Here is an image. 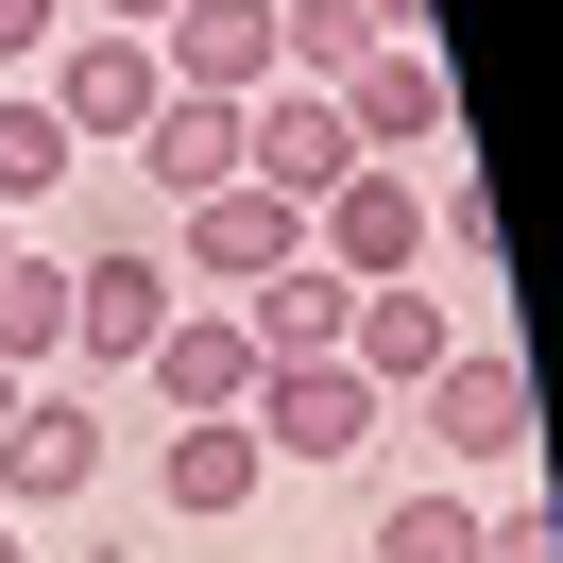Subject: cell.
I'll return each instance as SVG.
<instances>
[{
    "instance_id": "cell-22",
    "label": "cell",
    "mask_w": 563,
    "mask_h": 563,
    "mask_svg": "<svg viewBox=\"0 0 563 563\" xmlns=\"http://www.w3.org/2000/svg\"><path fill=\"white\" fill-rule=\"evenodd\" d=\"M86 18H103V35H154V18H172V0H86Z\"/></svg>"
},
{
    "instance_id": "cell-21",
    "label": "cell",
    "mask_w": 563,
    "mask_h": 563,
    "mask_svg": "<svg viewBox=\"0 0 563 563\" xmlns=\"http://www.w3.org/2000/svg\"><path fill=\"white\" fill-rule=\"evenodd\" d=\"M52 35H69V0H0V69H35Z\"/></svg>"
},
{
    "instance_id": "cell-7",
    "label": "cell",
    "mask_w": 563,
    "mask_h": 563,
    "mask_svg": "<svg viewBox=\"0 0 563 563\" xmlns=\"http://www.w3.org/2000/svg\"><path fill=\"white\" fill-rule=\"evenodd\" d=\"M342 120H358V154H393V172H410V154L461 137V86H444V52H427V35H376V52L342 69Z\"/></svg>"
},
{
    "instance_id": "cell-25",
    "label": "cell",
    "mask_w": 563,
    "mask_h": 563,
    "mask_svg": "<svg viewBox=\"0 0 563 563\" xmlns=\"http://www.w3.org/2000/svg\"><path fill=\"white\" fill-rule=\"evenodd\" d=\"M0 256H18V222H0Z\"/></svg>"
},
{
    "instance_id": "cell-18",
    "label": "cell",
    "mask_w": 563,
    "mask_h": 563,
    "mask_svg": "<svg viewBox=\"0 0 563 563\" xmlns=\"http://www.w3.org/2000/svg\"><path fill=\"white\" fill-rule=\"evenodd\" d=\"M358 563H478V495H461V478H410V495L376 512Z\"/></svg>"
},
{
    "instance_id": "cell-9",
    "label": "cell",
    "mask_w": 563,
    "mask_h": 563,
    "mask_svg": "<svg viewBox=\"0 0 563 563\" xmlns=\"http://www.w3.org/2000/svg\"><path fill=\"white\" fill-rule=\"evenodd\" d=\"M240 172H256V188H290V206H324V188L358 172L342 86H256V103H240Z\"/></svg>"
},
{
    "instance_id": "cell-6",
    "label": "cell",
    "mask_w": 563,
    "mask_h": 563,
    "mask_svg": "<svg viewBox=\"0 0 563 563\" xmlns=\"http://www.w3.org/2000/svg\"><path fill=\"white\" fill-rule=\"evenodd\" d=\"M308 256H324L342 290H393V274H427V188L393 172V154H358V172L308 206Z\"/></svg>"
},
{
    "instance_id": "cell-15",
    "label": "cell",
    "mask_w": 563,
    "mask_h": 563,
    "mask_svg": "<svg viewBox=\"0 0 563 563\" xmlns=\"http://www.w3.org/2000/svg\"><path fill=\"white\" fill-rule=\"evenodd\" d=\"M342 324H358V290L324 274V256H290V274L240 290V342H256V358H342Z\"/></svg>"
},
{
    "instance_id": "cell-23",
    "label": "cell",
    "mask_w": 563,
    "mask_h": 563,
    "mask_svg": "<svg viewBox=\"0 0 563 563\" xmlns=\"http://www.w3.org/2000/svg\"><path fill=\"white\" fill-rule=\"evenodd\" d=\"M18 393H35V376H0V427H18Z\"/></svg>"
},
{
    "instance_id": "cell-13",
    "label": "cell",
    "mask_w": 563,
    "mask_h": 563,
    "mask_svg": "<svg viewBox=\"0 0 563 563\" xmlns=\"http://www.w3.org/2000/svg\"><path fill=\"white\" fill-rule=\"evenodd\" d=\"M137 376H154V410H172V427H206V410H240V393H256V342H240V308H172V342H154Z\"/></svg>"
},
{
    "instance_id": "cell-4",
    "label": "cell",
    "mask_w": 563,
    "mask_h": 563,
    "mask_svg": "<svg viewBox=\"0 0 563 563\" xmlns=\"http://www.w3.org/2000/svg\"><path fill=\"white\" fill-rule=\"evenodd\" d=\"M52 120H69V154H137V120L172 103V69H154V35H103V18H69L52 35Z\"/></svg>"
},
{
    "instance_id": "cell-2",
    "label": "cell",
    "mask_w": 563,
    "mask_h": 563,
    "mask_svg": "<svg viewBox=\"0 0 563 563\" xmlns=\"http://www.w3.org/2000/svg\"><path fill=\"white\" fill-rule=\"evenodd\" d=\"M172 308H188V274H172L154 240L103 222V240L69 256V376H137V358L172 342Z\"/></svg>"
},
{
    "instance_id": "cell-16",
    "label": "cell",
    "mask_w": 563,
    "mask_h": 563,
    "mask_svg": "<svg viewBox=\"0 0 563 563\" xmlns=\"http://www.w3.org/2000/svg\"><path fill=\"white\" fill-rule=\"evenodd\" d=\"M0 376H69V256H0Z\"/></svg>"
},
{
    "instance_id": "cell-12",
    "label": "cell",
    "mask_w": 563,
    "mask_h": 563,
    "mask_svg": "<svg viewBox=\"0 0 563 563\" xmlns=\"http://www.w3.org/2000/svg\"><path fill=\"white\" fill-rule=\"evenodd\" d=\"M256 478H274V461H256V427H240V410H206V427H172V444H154V512H172V529L256 512Z\"/></svg>"
},
{
    "instance_id": "cell-14",
    "label": "cell",
    "mask_w": 563,
    "mask_h": 563,
    "mask_svg": "<svg viewBox=\"0 0 563 563\" xmlns=\"http://www.w3.org/2000/svg\"><path fill=\"white\" fill-rule=\"evenodd\" d=\"M342 358H358V376H376V393H427V376H444V358H461V324H444V290H410V274H393V290H358V324H342Z\"/></svg>"
},
{
    "instance_id": "cell-19",
    "label": "cell",
    "mask_w": 563,
    "mask_h": 563,
    "mask_svg": "<svg viewBox=\"0 0 563 563\" xmlns=\"http://www.w3.org/2000/svg\"><path fill=\"white\" fill-rule=\"evenodd\" d=\"M478 563H563V512H547V461H529L512 495L478 512Z\"/></svg>"
},
{
    "instance_id": "cell-8",
    "label": "cell",
    "mask_w": 563,
    "mask_h": 563,
    "mask_svg": "<svg viewBox=\"0 0 563 563\" xmlns=\"http://www.w3.org/2000/svg\"><path fill=\"white\" fill-rule=\"evenodd\" d=\"M69 495H103V410L69 376H35L18 427H0V512H69Z\"/></svg>"
},
{
    "instance_id": "cell-24",
    "label": "cell",
    "mask_w": 563,
    "mask_h": 563,
    "mask_svg": "<svg viewBox=\"0 0 563 563\" xmlns=\"http://www.w3.org/2000/svg\"><path fill=\"white\" fill-rule=\"evenodd\" d=\"M0 563H35V547H18V529H0Z\"/></svg>"
},
{
    "instance_id": "cell-11",
    "label": "cell",
    "mask_w": 563,
    "mask_h": 563,
    "mask_svg": "<svg viewBox=\"0 0 563 563\" xmlns=\"http://www.w3.org/2000/svg\"><path fill=\"white\" fill-rule=\"evenodd\" d=\"M120 172L154 188V206H206V188H240V103H206V86H172V103L137 120V154Z\"/></svg>"
},
{
    "instance_id": "cell-5",
    "label": "cell",
    "mask_w": 563,
    "mask_h": 563,
    "mask_svg": "<svg viewBox=\"0 0 563 563\" xmlns=\"http://www.w3.org/2000/svg\"><path fill=\"white\" fill-rule=\"evenodd\" d=\"M154 256H172L188 290H222V308H240L256 274H290V256H308V206L240 172V188H206V206H172V240H154Z\"/></svg>"
},
{
    "instance_id": "cell-10",
    "label": "cell",
    "mask_w": 563,
    "mask_h": 563,
    "mask_svg": "<svg viewBox=\"0 0 563 563\" xmlns=\"http://www.w3.org/2000/svg\"><path fill=\"white\" fill-rule=\"evenodd\" d=\"M154 69L206 86V103H256L274 86V0H172L154 18Z\"/></svg>"
},
{
    "instance_id": "cell-3",
    "label": "cell",
    "mask_w": 563,
    "mask_h": 563,
    "mask_svg": "<svg viewBox=\"0 0 563 563\" xmlns=\"http://www.w3.org/2000/svg\"><path fill=\"white\" fill-rule=\"evenodd\" d=\"M410 410H427V444H444L461 478H512V461H547V393H529V358H512V342H461L444 376L410 393Z\"/></svg>"
},
{
    "instance_id": "cell-17",
    "label": "cell",
    "mask_w": 563,
    "mask_h": 563,
    "mask_svg": "<svg viewBox=\"0 0 563 563\" xmlns=\"http://www.w3.org/2000/svg\"><path fill=\"white\" fill-rule=\"evenodd\" d=\"M69 172H86V154H69V120H52L35 86H0V222H35Z\"/></svg>"
},
{
    "instance_id": "cell-1",
    "label": "cell",
    "mask_w": 563,
    "mask_h": 563,
    "mask_svg": "<svg viewBox=\"0 0 563 563\" xmlns=\"http://www.w3.org/2000/svg\"><path fill=\"white\" fill-rule=\"evenodd\" d=\"M240 427H256V461H290V478H342V461H376L393 393L358 376V358H256Z\"/></svg>"
},
{
    "instance_id": "cell-20",
    "label": "cell",
    "mask_w": 563,
    "mask_h": 563,
    "mask_svg": "<svg viewBox=\"0 0 563 563\" xmlns=\"http://www.w3.org/2000/svg\"><path fill=\"white\" fill-rule=\"evenodd\" d=\"M427 256H461V274H495V188H478V172H444V188H427Z\"/></svg>"
}]
</instances>
